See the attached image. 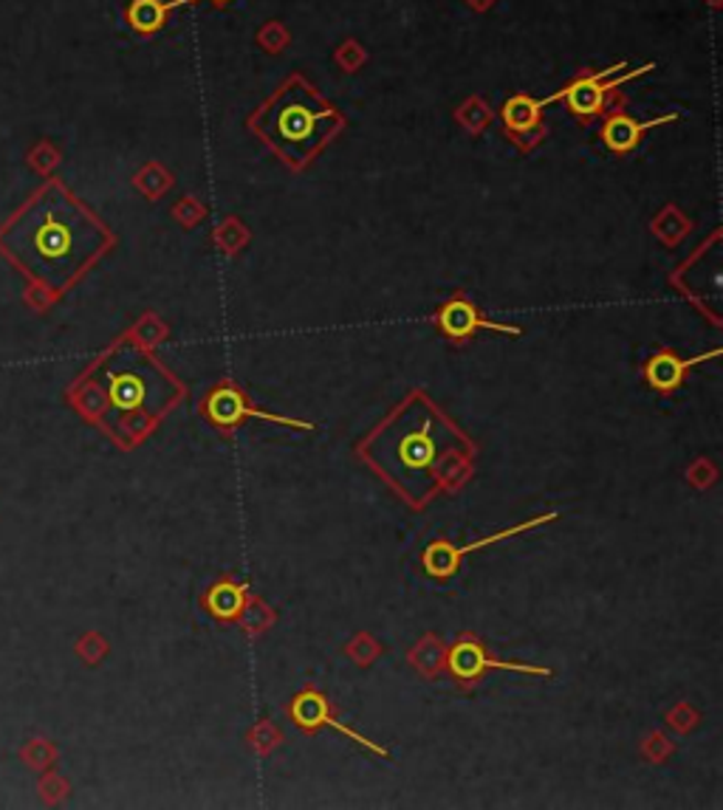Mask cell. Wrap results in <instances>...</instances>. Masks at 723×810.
I'll list each match as a JSON object with an SVG mask.
<instances>
[{
	"label": "cell",
	"instance_id": "obj_11",
	"mask_svg": "<svg viewBox=\"0 0 723 810\" xmlns=\"http://www.w3.org/2000/svg\"><path fill=\"white\" fill-rule=\"evenodd\" d=\"M676 119H679V114H664L653 121H636L630 119L628 114H614L608 121H605V128H602V141H605V147H608L610 153L625 156L630 153L634 147H639L641 136H645L647 130H653L659 128V125H667V121Z\"/></svg>",
	"mask_w": 723,
	"mask_h": 810
},
{
	"label": "cell",
	"instance_id": "obj_9",
	"mask_svg": "<svg viewBox=\"0 0 723 810\" xmlns=\"http://www.w3.org/2000/svg\"><path fill=\"white\" fill-rule=\"evenodd\" d=\"M449 670L455 678L461 681H475L487 670H506V672H525V675H543L551 678L549 667H532V664H509V661H495L483 652V647L475 644V641H461L455 644L449 652Z\"/></svg>",
	"mask_w": 723,
	"mask_h": 810
},
{
	"label": "cell",
	"instance_id": "obj_13",
	"mask_svg": "<svg viewBox=\"0 0 723 810\" xmlns=\"http://www.w3.org/2000/svg\"><path fill=\"white\" fill-rule=\"evenodd\" d=\"M717 351H710L706 356L701 359H679V356H672V353H659V356H653L650 362H647V382H650V387L656 390H672V387H679L681 382H684V373L690 371V367H695L698 362H706V359H715Z\"/></svg>",
	"mask_w": 723,
	"mask_h": 810
},
{
	"label": "cell",
	"instance_id": "obj_1",
	"mask_svg": "<svg viewBox=\"0 0 723 810\" xmlns=\"http://www.w3.org/2000/svg\"><path fill=\"white\" fill-rule=\"evenodd\" d=\"M110 232L83 201L52 181L0 230V252L38 288L68 291L110 246Z\"/></svg>",
	"mask_w": 723,
	"mask_h": 810
},
{
	"label": "cell",
	"instance_id": "obj_6",
	"mask_svg": "<svg viewBox=\"0 0 723 810\" xmlns=\"http://www.w3.org/2000/svg\"><path fill=\"white\" fill-rule=\"evenodd\" d=\"M206 413H210V418L219 424V427H237V424L246 422V418H257V422H272V424H280V427L306 429V433L317 429L315 424H308V422H297V418H283V415H272V413H263V409H255L249 402H246L244 393L235 387H230V384L212 393L210 402H206Z\"/></svg>",
	"mask_w": 723,
	"mask_h": 810
},
{
	"label": "cell",
	"instance_id": "obj_4",
	"mask_svg": "<svg viewBox=\"0 0 723 810\" xmlns=\"http://www.w3.org/2000/svg\"><path fill=\"white\" fill-rule=\"evenodd\" d=\"M252 128L288 164H306L342 128V116L326 105L300 77L288 79L280 94L252 119Z\"/></svg>",
	"mask_w": 723,
	"mask_h": 810
},
{
	"label": "cell",
	"instance_id": "obj_7",
	"mask_svg": "<svg viewBox=\"0 0 723 810\" xmlns=\"http://www.w3.org/2000/svg\"><path fill=\"white\" fill-rule=\"evenodd\" d=\"M551 520H557V514H543V518L525 520V523L514 525V529H506V531H500V534L487 536V540H478V543L464 545V548H453V545H447V543H436L433 548L424 551V568H427L429 576H436V579H447V576H453L455 571H458V562H461V556L475 554V551H480V548H489V545H495V543H503V540H509V536H518L529 529H538V525L551 523Z\"/></svg>",
	"mask_w": 723,
	"mask_h": 810
},
{
	"label": "cell",
	"instance_id": "obj_16",
	"mask_svg": "<svg viewBox=\"0 0 723 810\" xmlns=\"http://www.w3.org/2000/svg\"><path fill=\"white\" fill-rule=\"evenodd\" d=\"M212 3H215V7H226L230 0H212Z\"/></svg>",
	"mask_w": 723,
	"mask_h": 810
},
{
	"label": "cell",
	"instance_id": "obj_2",
	"mask_svg": "<svg viewBox=\"0 0 723 810\" xmlns=\"http://www.w3.org/2000/svg\"><path fill=\"white\" fill-rule=\"evenodd\" d=\"M472 452V440L424 393H413L359 447V455L413 505L461 480Z\"/></svg>",
	"mask_w": 723,
	"mask_h": 810
},
{
	"label": "cell",
	"instance_id": "obj_15",
	"mask_svg": "<svg viewBox=\"0 0 723 810\" xmlns=\"http://www.w3.org/2000/svg\"><path fill=\"white\" fill-rule=\"evenodd\" d=\"M246 594L241 585H215L206 596V607L215 619H235L244 610Z\"/></svg>",
	"mask_w": 723,
	"mask_h": 810
},
{
	"label": "cell",
	"instance_id": "obj_14",
	"mask_svg": "<svg viewBox=\"0 0 723 810\" xmlns=\"http://www.w3.org/2000/svg\"><path fill=\"white\" fill-rule=\"evenodd\" d=\"M187 3H195V0H134L128 7V23L134 32L156 34L167 23V14Z\"/></svg>",
	"mask_w": 723,
	"mask_h": 810
},
{
	"label": "cell",
	"instance_id": "obj_10",
	"mask_svg": "<svg viewBox=\"0 0 723 810\" xmlns=\"http://www.w3.org/2000/svg\"><path fill=\"white\" fill-rule=\"evenodd\" d=\"M438 326L447 333L449 339H469L475 331H498L509 333V337H520L523 328L514 326H500V322H489V319L480 317L478 308L467 300H453L438 311Z\"/></svg>",
	"mask_w": 723,
	"mask_h": 810
},
{
	"label": "cell",
	"instance_id": "obj_12",
	"mask_svg": "<svg viewBox=\"0 0 723 810\" xmlns=\"http://www.w3.org/2000/svg\"><path fill=\"white\" fill-rule=\"evenodd\" d=\"M560 99H565V88H560L557 94H551L545 96V99H534V96H512L509 103L503 105V110H500V116H503V125L509 128V134H534V130L540 128V119H543V110L549 108V105L560 103Z\"/></svg>",
	"mask_w": 723,
	"mask_h": 810
},
{
	"label": "cell",
	"instance_id": "obj_3",
	"mask_svg": "<svg viewBox=\"0 0 723 810\" xmlns=\"http://www.w3.org/2000/svg\"><path fill=\"white\" fill-rule=\"evenodd\" d=\"M68 398L103 433L134 447L184 398V387L136 339H123L88 364Z\"/></svg>",
	"mask_w": 723,
	"mask_h": 810
},
{
	"label": "cell",
	"instance_id": "obj_5",
	"mask_svg": "<svg viewBox=\"0 0 723 810\" xmlns=\"http://www.w3.org/2000/svg\"><path fill=\"white\" fill-rule=\"evenodd\" d=\"M621 68H628L625 60L616 65H610V68H605L602 74H585V77H580L571 85H565V103H568L571 114L583 121L594 119V116L605 108V99L610 96V90L621 88V85L630 83V79H636V77H641V74H650L656 65L647 63V65H641V68H634L619 77Z\"/></svg>",
	"mask_w": 723,
	"mask_h": 810
},
{
	"label": "cell",
	"instance_id": "obj_8",
	"mask_svg": "<svg viewBox=\"0 0 723 810\" xmlns=\"http://www.w3.org/2000/svg\"><path fill=\"white\" fill-rule=\"evenodd\" d=\"M291 717H295L297 726L306 728V732H315V728H326V726L337 728V732L345 734L348 740L357 743V746L368 748V752L379 754V757H384V759L391 757L384 746H376V743L368 740V737H362V734H357L353 728L342 726V723L331 715V706H328L326 695H320V692L308 690V692H302V695H297L295 706H291Z\"/></svg>",
	"mask_w": 723,
	"mask_h": 810
}]
</instances>
